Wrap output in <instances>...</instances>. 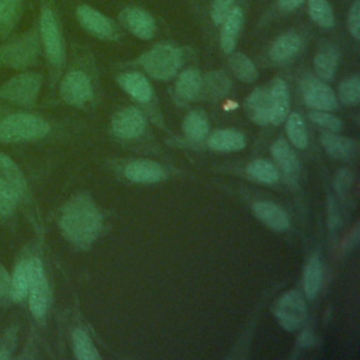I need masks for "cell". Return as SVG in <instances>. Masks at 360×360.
Segmentation results:
<instances>
[{"label": "cell", "instance_id": "44dd1931", "mask_svg": "<svg viewBox=\"0 0 360 360\" xmlns=\"http://www.w3.org/2000/svg\"><path fill=\"white\" fill-rule=\"evenodd\" d=\"M302 48V39L295 32L278 37L270 48V59L276 63H285L294 59Z\"/></svg>", "mask_w": 360, "mask_h": 360}, {"label": "cell", "instance_id": "603a6c76", "mask_svg": "<svg viewBox=\"0 0 360 360\" xmlns=\"http://www.w3.org/2000/svg\"><path fill=\"white\" fill-rule=\"evenodd\" d=\"M202 87V76L197 69H186L183 70L176 82V94L186 101L195 100L201 96Z\"/></svg>", "mask_w": 360, "mask_h": 360}, {"label": "cell", "instance_id": "1f68e13d", "mask_svg": "<svg viewBox=\"0 0 360 360\" xmlns=\"http://www.w3.org/2000/svg\"><path fill=\"white\" fill-rule=\"evenodd\" d=\"M228 65L231 68V70L233 72V75L245 83H252L257 79V70L256 66L253 65V62L243 53L240 52H235L229 56L228 59Z\"/></svg>", "mask_w": 360, "mask_h": 360}, {"label": "cell", "instance_id": "d6986e66", "mask_svg": "<svg viewBox=\"0 0 360 360\" xmlns=\"http://www.w3.org/2000/svg\"><path fill=\"white\" fill-rule=\"evenodd\" d=\"M27 0H0V38L14 32L25 13Z\"/></svg>", "mask_w": 360, "mask_h": 360}, {"label": "cell", "instance_id": "52a82bcc", "mask_svg": "<svg viewBox=\"0 0 360 360\" xmlns=\"http://www.w3.org/2000/svg\"><path fill=\"white\" fill-rule=\"evenodd\" d=\"M273 314L280 323L288 332L300 329L307 318V305L304 297L297 290L284 292L274 304Z\"/></svg>", "mask_w": 360, "mask_h": 360}, {"label": "cell", "instance_id": "ffe728a7", "mask_svg": "<svg viewBox=\"0 0 360 360\" xmlns=\"http://www.w3.org/2000/svg\"><path fill=\"white\" fill-rule=\"evenodd\" d=\"M255 215L274 231H285L290 226V219L285 211L270 201H256L253 204Z\"/></svg>", "mask_w": 360, "mask_h": 360}, {"label": "cell", "instance_id": "4dcf8cb0", "mask_svg": "<svg viewBox=\"0 0 360 360\" xmlns=\"http://www.w3.org/2000/svg\"><path fill=\"white\" fill-rule=\"evenodd\" d=\"M210 129L207 115L201 110H191L184 121H183V131L191 141H201L207 136Z\"/></svg>", "mask_w": 360, "mask_h": 360}, {"label": "cell", "instance_id": "b9f144b4", "mask_svg": "<svg viewBox=\"0 0 360 360\" xmlns=\"http://www.w3.org/2000/svg\"><path fill=\"white\" fill-rule=\"evenodd\" d=\"M353 183V174L347 169H340L335 176V190L338 194H345Z\"/></svg>", "mask_w": 360, "mask_h": 360}, {"label": "cell", "instance_id": "f546056e", "mask_svg": "<svg viewBox=\"0 0 360 360\" xmlns=\"http://www.w3.org/2000/svg\"><path fill=\"white\" fill-rule=\"evenodd\" d=\"M322 284V263L318 256L309 257L304 269V294L312 300L316 297Z\"/></svg>", "mask_w": 360, "mask_h": 360}, {"label": "cell", "instance_id": "e0dca14e", "mask_svg": "<svg viewBox=\"0 0 360 360\" xmlns=\"http://www.w3.org/2000/svg\"><path fill=\"white\" fill-rule=\"evenodd\" d=\"M271 155L287 180L295 181L300 174V160L291 146L283 138L271 145Z\"/></svg>", "mask_w": 360, "mask_h": 360}, {"label": "cell", "instance_id": "e575fe53", "mask_svg": "<svg viewBox=\"0 0 360 360\" xmlns=\"http://www.w3.org/2000/svg\"><path fill=\"white\" fill-rule=\"evenodd\" d=\"M248 173L257 181L274 184L280 179L278 169L266 159H256L248 165Z\"/></svg>", "mask_w": 360, "mask_h": 360}, {"label": "cell", "instance_id": "4fadbf2b", "mask_svg": "<svg viewBox=\"0 0 360 360\" xmlns=\"http://www.w3.org/2000/svg\"><path fill=\"white\" fill-rule=\"evenodd\" d=\"M120 20L139 39H150L155 35L156 24L153 17L139 7L124 8L120 13Z\"/></svg>", "mask_w": 360, "mask_h": 360}, {"label": "cell", "instance_id": "83f0119b", "mask_svg": "<svg viewBox=\"0 0 360 360\" xmlns=\"http://www.w3.org/2000/svg\"><path fill=\"white\" fill-rule=\"evenodd\" d=\"M231 89V80L224 72H210L202 77L201 96L210 100H218L224 97Z\"/></svg>", "mask_w": 360, "mask_h": 360}, {"label": "cell", "instance_id": "5bb4252c", "mask_svg": "<svg viewBox=\"0 0 360 360\" xmlns=\"http://www.w3.org/2000/svg\"><path fill=\"white\" fill-rule=\"evenodd\" d=\"M269 86V100H270V122L274 125L281 124L290 108V94L288 87L283 79H274Z\"/></svg>", "mask_w": 360, "mask_h": 360}, {"label": "cell", "instance_id": "7c38bea8", "mask_svg": "<svg viewBox=\"0 0 360 360\" xmlns=\"http://www.w3.org/2000/svg\"><path fill=\"white\" fill-rule=\"evenodd\" d=\"M145 125L143 114L135 107H127L112 117L111 131L121 139H134L143 132Z\"/></svg>", "mask_w": 360, "mask_h": 360}, {"label": "cell", "instance_id": "f6af8a7d", "mask_svg": "<svg viewBox=\"0 0 360 360\" xmlns=\"http://www.w3.org/2000/svg\"><path fill=\"white\" fill-rule=\"evenodd\" d=\"M301 342H302L305 346L309 345V343H312V338H311L309 332H304V333L301 335Z\"/></svg>", "mask_w": 360, "mask_h": 360}, {"label": "cell", "instance_id": "30bf717a", "mask_svg": "<svg viewBox=\"0 0 360 360\" xmlns=\"http://www.w3.org/2000/svg\"><path fill=\"white\" fill-rule=\"evenodd\" d=\"M59 93L65 103L75 107H82L91 98V82L83 70H70L63 76L59 86Z\"/></svg>", "mask_w": 360, "mask_h": 360}, {"label": "cell", "instance_id": "cb8c5ba5", "mask_svg": "<svg viewBox=\"0 0 360 360\" xmlns=\"http://www.w3.org/2000/svg\"><path fill=\"white\" fill-rule=\"evenodd\" d=\"M0 176L11 186L18 198L27 194V180L18 165L6 153H0Z\"/></svg>", "mask_w": 360, "mask_h": 360}, {"label": "cell", "instance_id": "7402d4cb", "mask_svg": "<svg viewBox=\"0 0 360 360\" xmlns=\"http://www.w3.org/2000/svg\"><path fill=\"white\" fill-rule=\"evenodd\" d=\"M120 86L135 100L145 103L152 98L153 90L149 80L138 72H128L117 77Z\"/></svg>", "mask_w": 360, "mask_h": 360}, {"label": "cell", "instance_id": "d590c367", "mask_svg": "<svg viewBox=\"0 0 360 360\" xmlns=\"http://www.w3.org/2000/svg\"><path fill=\"white\" fill-rule=\"evenodd\" d=\"M308 13L312 21L319 27L330 28L335 24L333 11L328 0H308Z\"/></svg>", "mask_w": 360, "mask_h": 360}, {"label": "cell", "instance_id": "836d02e7", "mask_svg": "<svg viewBox=\"0 0 360 360\" xmlns=\"http://www.w3.org/2000/svg\"><path fill=\"white\" fill-rule=\"evenodd\" d=\"M285 132L288 135L290 142L298 148L305 149L308 146V134L304 124L302 117L298 112H292L288 115L285 122Z\"/></svg>", "mask_w": 360, "mask_h": 360}, {"label": "cell", "instance_id": "3957f363", "mask_svg": "<svg viewBox=\"0 0 360 360\" xmlns=\"http://www.w3.org/2000/svg\"><path fill=\"white\" fill-rule=\"evenodd\" d=\"M38 34L41 48L51 68L59 69L65 62V39L53 0H39L38 15Z\"/></svg>", "mask_w": 360, "mask_h": 360}, {"label": "cell", "instance_id": "277c9868", "mask_svg": "<svg viewBox=\"0 0 360 360\" xmlns=\"http://www.w3.org/2000/svg\"><path fill=\"white\" fill-rule=\"evenodd\" d=\"M49 124L28 112H15L0 121V142H22L44 138L49 132Z\"/></svg>", "mask_w": 360, "mask_h": 360}, {"label": "cell", "instance_id": "5b68a950", "mask_svg": "<svg viewBox=\"0 0 360 360\" xmlns=\"http://www.w3.org/2000/svg\"><path fill=\"white\" fill-rule=\"evenodd\" d=\"M142 69L153 79L167 80L176 76L181 66V52L170 44H158L138 59Z\"/></svg>", "mask_w": 360, "mask_h": 360}, {"label": "cell", "instance_id": "d4e9b609", "mask_svg": "<svg viewBox=\"0 0 360 360\" xmlns=\"http://www.w3.org/2000/svg\"><path fill=\"white\" fill-rule=\"evenodd\" d=\"M245 136L239 131L219 129L210 135L208 146L219 152H236L245 148Z\"/></svg>", "mask_w": 360, "mask_h": 360}, {"label": "cell", "instance_id": "9a60e30c", "mask_svg": "<svg viewBox=\"0 0 360 360\" xmlns=\"http://www.w3.org/2000/svg\"><path fill=\"white\" fill-rule=\"evenodd\" d=\"M245 110L253 122L259 125L269 124L270 122L269 86H260L255 89L245 101Z\"/></svg>", "mask_w": 360, "mask_h": 360}, {"label": "cell", "instance_id": "7bdbcfd3", "mask_svg": "<svg viewBox=\"0 0 360 360\" xmlns=\"http://www.w3.org/2000/svg\"><path fill=\"white\" fill-rule=\"evenodd\" d=\"M8 288H10V274L0 264V302L6 298V295H8Z\"/></svg>", "mask_w": 360, "mask_h": 360}, {"label": "cell", "instance_id": "60d3db41", "mask_svg": "<svg viewBox=\"0 0 360 360\" xmlns=\"http://www.w3.org/2000/svg\"><path fill=\"white\" fill-rule=\"evenodd\" d=\"M235 0H214L212 7H211V18L215 24H221L226 14L231 11L233 7Z\"/></svg>", "mask_w": 360, "mask_h": 360}, {"label": "cell", "instance_id": "74e56055", "mask_svg": "<svg viewBox=\"0 0 360 360\" xmlns=\"http://www.w3.org/2000/svg\"><path fill=\"white\" fill-rule=\"evenodd\" d=\"M18 201V195L11 188V186L0 176V215H10L15 204Z\"/></svg>", "mask_w": 360, "mask_h": 360}, {"label": "cell", "instance_id": "f1b7e54d", "mask_svg": "<svg viewBox=\"0 0 360 360\" xmlns=\"http://www.w3.org/2000/svg\"><path fill=\"white\" fill-rule=\"evenodd\" d=\"M28 281H30V264H28V260H22L14 267V271L10 276L8 295L13 301H22L27 297Z\"/></svg>", "mask_w": 360, "mask_h": 360}, {"label": "cell", "instance_id": "6da1fadb", "mask_svg": "<svg viewBox=\"0 0 360 360\" xmlns=\"http://www.w3.org/2000/svg\"><path fill=\"white\" fill-rule=\"evenodd\" d=\"M59 228L70 243L87 249L100 233V211L87 194H77L65 204L59 218Z\"/></svg>", "mask_w": 360, "mask_h": 360}, {"label": "cell", "instance_id": "ee69618b", "mask_svg": "<svg viewBox=\"0 0 360 360\" xmlns=\"http://www.w3.org/2000/svg\"><path fill=\"white\" fill-rule=\"evenodd\" d=\"M304 0H278V6L285 11H292L302 4Z\"/></svg>", "mask_w": 360, "mask_h": 360}, {"label": "cell", "instance_id": "8fae6325", "mask_svg": "<svg viewBox=\"0 0 360 360\" xmlns=\"http://www.w3.org/2000/svg\"><path fill=\"white\" fill-rule=\"evenodd\" d=\"M76 18L79 24L96 38L114 39L118 35V28L112 20L87 4H82L76 8Z\"/></svg>", "mask_w": 360, "mask_h": 360}, {"label": "cell", "instance_id": "f35d334b", "mask_svg": "<svg viewBox=\"0 0 360 360\" xmlns=\"http://www.w3.org/2000/svg\"><path fill=\"white\" fill-rule=\"evenodd\" d=\"M309 118L315 124H318V125H321L326 129H330L333 132H339L343 128L342 121L336 115L329 114V112L322 111V110H314L312 112H309Z\"/></svg>", "mask_w": 360, "mask_h": 360}, {"label": "cell", "instance_id": "8d00e7d4", "mask_svg": "<svg viewBox=\"0 0 360 360\" xmlns=\"http://www.w3.org/2000/svg\"><path fill=\"white\" fill-rule=\"evenodd\" d=\"M339 100L345 105H356L360 101V79L357 76L347 77L339 86Z\"/></svg>", "mask_w": 360, "mask_h": 360}, {"label": "cell", "instance_id": "d6a6232c", "mask_svg": "<svg viewBox=\"0 0 360 360\" xmlns=\"http://www.w3.org/2000/svg\"><path fill=\"white\" fill-rule=\"evenodd\" d=\"M72 346L75 356L79 360H98L100 354L89 338V335L83 329H75L72 333Z\"/></svg>", "mask_w": 360, "mask_h": 360}, {"label": "cell", "instance_id": "ac0fdd59", "mask_svg": "<svg viewBox=\"0 0 360 360\" xmlns=\"http://www.w3.org/2000/svg\"><path fill=\"white\" fill-rule=\"evenodd\" d=\"M243 24V11L240 7H232L231 11L226 14V17L224 18V21L219 24L221 25V37H219V42H221V48L225 53H232L235 46H236V41H238V35L240 32Z\"/></svg>", "mask_w": 360, "mask_h": 360}, {"label": "cell", "instance_id": "4316f807", "mask_svg": "<svg viewBox=\"0 0 360 360\" xmlns=\"http://www.w3.org/2000/svg\"><path fill=\"white\" fill-rule=\"evenodd\" d=\"M321 142L325 150L333 159H349L356 149V142L353 139L326 131L321 134Z\"/></svg>", "mask_w": 360, "mask_h": 360}, {"label": "cell", "instance_id": "7a4b0ae2", "mask_svg": "<svg viewBox=\"0 0 360 360\" xmlns=\"http://www.w3.org/2000/svg\"><path fill=\"white\" fill-rule=\"evenodd\" d=\"M41 49L37 25L20 34L8 35L0 44V68L25 70L38 60Z\"/></svg>", "mask_w": 360, "mask_h": 360}, {"label": "cell", "instance_id": "ba28073f", "mask_svg": "<svg viewBox=\"0 0 360 360\" xmlns=\"http://www.w3.org/2000/svg\"><path fill=\"white\" fill-rule=\"evenodd\" d=\"M30 264V281H28V304L35 318H42L48 311L49 288L44 266L39 259L34 257L28 260Z\"/></svg>", "mask_w": 360, "mask_h": 360}, {"label": "cell", "instance_id": "2e32d148", "mask_svg": "<svg viewBox=\"0 0 360 360\" xmlns=\"http://www.w3.org/2000/svg\"><path fill=\"white\" fill-rule=\"evenodd\" d=\"M125 177L135 183H156L166 177L160 165L152 160H134L124 169Z\"/></svg>", "mask_w": 360, "mask_h": 360}, {"label": "cell", "instance_id": "484cf974", "mask_svg": "<svg viewBox=\"0 0 360 360\" xmlns=\"http://www.w3.org/2000/svg\"><path fill=\"white\" fill-rule=\"evenodd\" d=\"M339 52L335 46H323L314 56V66L318 77L323 82H330L335 77Z\"/></svg>", "mask_w": 360, "mask_h": 360}, {"label": "cell", "instance_id": "ab89813d", "mask_svg": "<svg viewBox=\"0 0 360 360\" xmlns=\"http://www.w3.org/2000/svg\"><path fill=\"white\" fill-rule=\"evenodd\" d=\"M347 30L356 41L360 39V0H354L349 10Z\"/></svg>", "mask_w": 360, "mask_h": 360}, {"label": "cell", "instance_id": "8992f818", "mask_svg": "<svg viewBox=\"0 0 360 360\" xmlns=\"http://www.w3.org/2000/svg\"><path fill=\"white\" fill-rule=\"evenodd\" d=\"M41 86L42 77L39 73L22 70L0 86V97L13 104L30 107L37 103Z\"/></svg>", "mask_w": 360, "mask_h": 360}, {"label": "cell", "instance_id": "9c48e42d", "mask_svg": "<svg viewBox=\"0 0 360 360\" xmlns=\"http://www.w3.org/2000/svg\"><path fill=\"white\" fill-rule=\"evenodd\" d=\"M301 93L307 105L314 110L333 111L338 108V98L333 90L315 76H305L301 82Z\"/></svg>", "mask_w": 360, "mask_h": 360}]
</instances>
